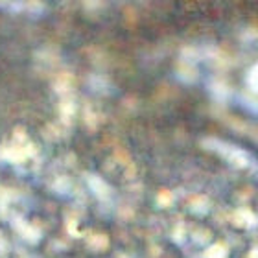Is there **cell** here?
I'll return each instance as SVG.
<instances>
[{
	"instance_id": "cell-1",
	"label": "cell",
	"mask_w": 258,
	"mask_h": 258,
	"mask_svg": "<svg viewBox=\"0 0 258 258\" xmlns=\"http://www.w3.org/2000/svg\"><path fill=\"white\" fill-rule=\"evenodd\" d=\"M207 258H225V247L223 245H212L207 253Z\"/></svg>"
},
{
	"instance_id": "cell-2",
	"label": "cell",
	"mask_w": 258,
	"mask_h": 258,
	"mask_svg": "<svg viewBox=\"0 0 258 258\" xmlns=\"http://www.w3.org/2000/svg\"><path fill=\"white\" fill-rule=\"evenodd\" d=\"M251 87H253L254 91H258V69L253 72V76H251Z\"/></svg>"
}]
</instances>
